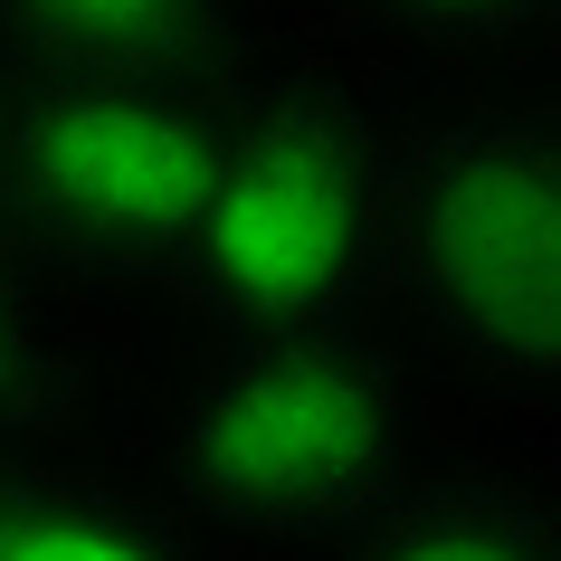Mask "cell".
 <instances>
[{
    "instance_id": "obj_8",
    "label": "cell",
    "mask_w": 561,
    "mask_h": 561,
    "mask_svg": "<svg viewBox=\"0 0 561 561\" xmlns=\"http://www.w3.org/2000/svg\"><path fill=\"white\" fill-rule=\"evenodd\" d=\"M58 371H67V333H58V305L30 266V238L0 229V447L30 438L48 400H58Z\"/></svg>"
},
{
    "instance_id": "obj_7",
    "label": "cell",
    "mask_w": 561,
    "mask_h": 561,
    "mask_svg": "<svg viewBox=\"0 0 561 561\" xmlns=\"http://www.w3.org/2000/svg\"><path fill=\"white\" fill-rule=\"evenodd\" d=\"M219 30H229V0H0V38L30 67L201 77Z\"/></svg>"
},
{
    "instance_id": "obj_9",
    "label": "cell",
    "mask_w": 561,
    "mask_h": 561,
    "mask_svg": "<svg viewBox=\"0 0 561 561\" xmlns=\"http://www.w3.org/2000/svg\"><path fill=\"white\" fill-rule=\"evenodd\" d=\"M353 10L438 48H514V38L561 30V0H353Z\"/></svg>"
},
{
    "instance_id": "obj_6",
    "label": "cell",
    "mask_w": 561,
    "mask_h": 561,
    "mask_svg": "<svg viewBox=\"0 0 561 561\" xmlns=\"http://www.w3.org/2000/svg\"><path fill=\"white\" fill-rule=\"evenodd\" d=\"M343 561H561V485L524 467L410 476Z\"/></svg>"
},
{
    "instance_id": "obj_5",
    "label": "cell",
    "mask_w": 561,
    "mask_h": 561,
    "mask_svg": "<svg viewBox=\"0 0 561 561\" xmlns=\"http://www.w3.org/2000/svg\"><path fill=\"white\" fill-rule=\"evenodd\" d=\"M0 561H209V533L181 495L0 447Z\"/></svg>"
},
{
    "instance_id": "obj_1",
    "label": "cell",
    "mask_w": 561,
    "mask_h": 561,
    "mask_svg": "<svg viewBox=\"0 0 561 561\" xmlns=\"http://www.w3.org/2000/svg\"><path fill=\"white\" fill-rule=\"evenodd\" d=\"M419 476V381L353 324L229 333L172 410V495L209 542H353Z\"/></svg>"
},
{
    "instance_id": "obj_3",
    "label": "cell",
    "mask_w": 561,
    "mask_h": 561,
    "mask_svg": "<svg viewBox=\"0 0 561 561\" xmlns=\"http://www.w3.org/2000/svg\"><path fill=\"white\" fill-rule=\"evenodd\" d=\"M390 276L457 371L561 390V115H467L419 134Z\"/></svg>"
},
{
    "instance_id": "obj_4",
    "label": "cell",
    "mask_w": 561,
    "mask_h": 561,
    "mask_svg": "<svg viewBox=\"0 0 561 561\" xmlns=\"http://www.w3.org/2000/svg\"><path fill=\"white\" fill-rule=\"evenodd\" d=\"M229 105L201 77H115V67H30L0 219L67 266L144 276L181 266L219 181Z\"/></svg>"
},
{
    "instance_id": "obj_10",
    "label": "cell",
    "mask_w": 561,
    "mask_h": 561,
    "mask_svg": "<svg viewBox=\"0 0 561 561\" xmlns=\"http://www.w3.org/2000/svg\"><path fill=\"white\" fill-rule=\"evenodd\" d=\"M20 77H30V67L0 58V181H10V134H20Z\"/></svg>"
},
{
    "instance_id": "obj_2",
    "label": "cell",
    "mask_w": 561,
    "mask_h": 561,
    "mask_svg": "<svg viewBox=\"0 0 561 561\" xmlns=\"http://www.w3.org/2000/svg\"><path fill=\"white\" fill-rule=\"evenodd\" d=\"M410 134L353 77H276L229 105L219 181L191 229L181 286L219 333L343 324L390 276Z\"/></svg>"
}]
</instances>
